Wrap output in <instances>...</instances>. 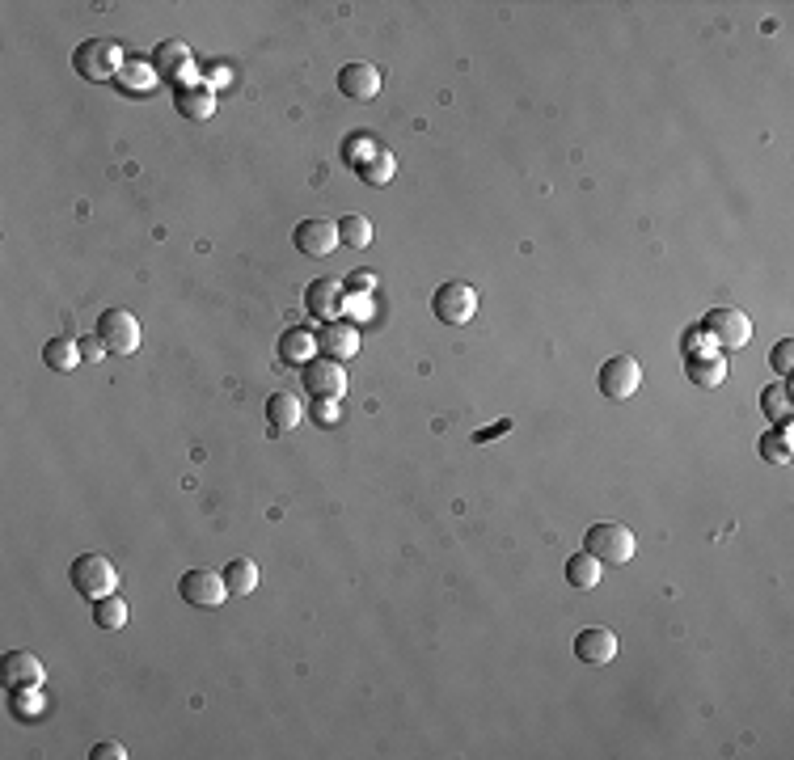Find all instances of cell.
Segmentation results:
<instances>
[{"mask_svg": "<svg viewBox=\"0 0 794 760\" xmlns=\"http://www.w3.org/2000/svg\"><path fill=\"white\" fill-rule=\"evenodd\" d=\"M583 549H588L592 558H600V562L621 566V562H630V558H634L638 541H634V532H630L626 524L604 520V524H592V528H588V537H583Z\"/></svg>", "mask_w": 794, "mask_h": 760, "instance_id": "6da1fadb", "label": "cell"}, {"mask_svg": "<svg viewBox=\"0 0 794 760\" xmlns=\"http://www.w3.org/2000/svg\"><path fill=\"white\" fill-rule=\"evenodd\" d=\"M68 583L77 587V596H85V600L93 604V600H102V596L115 592L119 575H115V566H110V558H102V554H81L77 562H72V570H68Z\"/></svg>", "mask_w": 794, "mask_h": 760, "instance_id": "7a4b0ae2", "label": "cell"}, {"mask_svg": "<svg viewBox=\"0 0 794 760\" xmlns=\"http://www.w3.org/2000/svg\"><path fill=\"white\" fill-rule=\"evenodd\" d=\"M702 334L714 342L718 351H740V347H748V338H752V321L740 309H710L702 317Z\"/></svg>", "mask_w": 794, "mask_h": 760, "instance_id": "3957f363", "label": "cell"}, {"mask_svg": "<svg viewBox=\"0 0 794 760\" xmlns=\"http://www.w3.org/2000/svg\"><path fill=\"white\" fill-rule=\"evenodd\" d=\"M431 313H436L444 326H465V321L478 313V292L461 279H448L431 292Z\"/></svg>", "mask_w": 794, "mask_h": 760, "instance_id": "277c9868", "label": "cell"}, {"mask_svg": "<svg viewBox=\"0 0 794 760\" xmlns=\"http://www.w3.org/2000/svg\"><path fill=\"white\" fill-rule=\"evenodd\" d=\"M119 64H123V51H119V43H106V38H89V43L72 51V68H77V76H85V81H110V76L119 72Z\"/></svg>", "mask_w": 794, "mask_h": 760, "instance_id": "5b68a950", "label": "cell"}, {"mask_svg": "<svg viewBox=\"0 0 794 760\" xmlns=\"http://www.w3.org/2000/svg\"><path fill=\"white\" fill-rule=\"evenodd\" d=\"M596 385H600V393L609 397V402H626V397H634L638 385H642L638 359H634V355H613V359H604Z\"/></svg>", "mask_w": 794, "mask_h": 760, "instance_id": "8992f818", "label": "cell"}, {"mask_svg": "<svg viewBox=\"0 0 794 760\" xmlns=\"http://www.w3.org/2000/svg\"><path fill=\"white\" fill-rule=\"evenodd\" d=\"M98 338H102L106 351L131 355V351L140 347V321L131 317L127 309H106V313L98 317Z\"/></svg>", "mask_w": 794, "mask_h": 760, "instance_id": "52a82bcc", "label": "cell"}, {"mask_svg": "<svg viewBox=\"0 0 794 760\" xmlns=\"http://www.w3.org/2000/svg\"><path fill=\"white\" fill-rule=\"evenodd\" d=\"M178 592L195 608H220L224 600H229V583H224V575H216V570H186Z\"/></svg>", "mask_w": 794, "mask_h": 760, "instance_id": "ba28073f", "label": "cell"}, {"mask_svg": "<svg viewBox=\"0 0 794 760\" xmlns=\"http://www.w3.org/2000/svg\"><path fill=\"white\" fill-rule=\"evenodd\" d=\"M685 372H689V380L693 385H702V389H718L727 380V355L714 347H685Z\"/></svg>", "mask_w": 794, "mask_h": 760, "instance_id": "9c48e42d", "label": "cell"}, {"mask_svg": "<svg viewBox=\"0 0 794 760\" xmlns=\"http://www.w3.org/2000/svg\"><path fill=\"white\" fill-rule=\"evenodd\" d=\"M300 376H305V389L313 397H330V402H338V397L347 393V376H343V364H338V359L317 355L300 368Z\"/></svg>", "mask_w": 794, "mask_h": 760, "instance_id": "30bf717a", "label": "cell"}, {"mask_svg": "<svg viewBox=\"0 0 794 760\" xmlns=\"http://www.w3.org/2000/svg\"><path fill=\"white\" fill-rule=\"evenodd\" d=\"M153 72L161 76V81L169 85H191L195 81V60H191V47L178 43V38H169V43H161L153 51Z\"/></svg>", "mask_w": 794, "mask_h": 760, "instance_id": "8fae6325", "label": "cell"}, {"mask_svg": "<svg viewBox=\"0 0 794 760\" xmlns=\"http://www.w3.org/2000/svg\"><path fill=\"white\" fill-rule=\"evenodd\" d=\"M343 300H347V292H343V283H338V279H313L305 288V309L317 321H338Z\"/></svg>", "mask_w": 794, "mask_h": 760, "instance_id": "7c38bea8", "label": "cell"}, {"mask_svg": "<svg viewBox=\"0 0 794 760\" xmlns=\"http://www.w3.org/2000/svg\"><path fill=\"white\" fill-rule=\"evenodd\" d=\"M292 241H296L300 254L326 258L330 250H338V224H330V220H300L296 233H292Z\"/></svg>", "mask_w": 794, "mask_h": 760, "instance_id": "4fadbf2b", "label": "cell"}, {"mask_svg": "<svg viewBox=\"0 0 794 760\" xmlns=\"http://www.w3.org/2000/svg\"><path fill=\"white\" fill-rule=\"evenodd\" d=\"M338 89H343V98H351V102H372L376 93H381V72L372 64H347L338 72Z\"/></svg>", "mask_w": 794, "mask_h": 760, "instance_id": "5bb4252c", "label": "cell"}, {"mask_svg": "<svg viewBox=\"0 0 794 760\" xmlns=\"http://www.w3.org/2000/svg\"><path fill=\"white\" fill-rule=\"evenodd\" d=\"M317 351L343 364V359H351L359 351V330L347 326V321H326V330L317 334Z\"/></svg>", "mask_w": 794, "mask_h": 760, "instance_id": "9a60e30c", "label": "cell"}, {"mask_svg": "<svg viewBox=\"0 0 794 760\" xmlns=\"http://www.w3.org/2000/svg\"><path fill=\"white\" fill-rule=\"evenodd\" d=\"M575 655L583 659V663H609L613 655H617V638H613V630H604V625H588V630H579L575 634Z\"/></svg>", "mask_w": 794, "mask_h": 760, "instance_id": "2e32d148", "label": "cell"}, {"mask_svg": "<svg viewBox=\"0 0 794 760\" xmlns=\"http://www.w3.org/2000/svg\"><path fill=\"white\" fill-rule=\"evenodd\" d=\"M5 684L17 693V689H39L43 684V663L34 659L30 651H9L5 655Z\"/></svg>", "mask_w": 794, "mask_h": 760, "instance_id": "e0dca14e", "label": "cell"}, {"mask_svg": "<svg viewBox=\"0 0 794 760\" xmlns=\"http://www.w3.org/2000/svg\"><path fill=\"white\" fill-rule=\"evenodd\" d=\"M174 106H178V114H182V119H207V114L216 110L212 85H207V81L178 85V89H174Z\"/></svg>", "mask_w": 794, "mask_h": 760, "instance_id": "ac0fdd59", "label": "cell"}, {"mask_svg": "<svg viewBox=\"0 0 794 760\" xmlns=\"http://www.w3.org/2000/svg\"><path fill=\"white\" fill-rule=\"evenodd\" d=\"M313 351H317V338L309 330H283V338H279V364L305 368L309 359H313Z\"/></svg>", "mask_w": 794, "mask_h": 760, "instance_id": "d6986e66", "label": "cell"}, {"mask_svg": "<svg viewBox=\"0 0 794 760\" xmlns=\"http://www.w3.org/2000/svg\"><path fill=\"white\" fill-rule=\"evenodd\" d=\"M300 418H305V410H300V402H296L292 393H271V397H267V423H271L275 435L296 431Z\"/></svg>", "mask_w": 794, "mask_h": 760, "instance_id": "ffe728a7", "label": "cell"}, {"mask_svg": "<svg viewBox=\"0 0 794 760\" xmlns=\"http://www.w3.org/2000/svg\"><path fill=\"white\" fill-rule=\"evenodd\" d=\"M600 558H592L588 549H579L575 558H566V583L571 587H579V592H588V587H596L600 583Z\"/></svg>", "mask_w": 794, "mask_h": 760, "instance_id": "44dd1931", "label": "cell"}, {"mask_svg": "<svg viewBox=\"0 0 794 760\" xmlns=\"http://www.w3.org/2000/svg\"><path fill=\"white\" fill-rule=\"evenodd\" d=\"M43 364L51 368V372H72L81 364V342H72V338H51L47 347H43Z\"/></svg>", "mask_w": 794, "mask_h": 760, "instance_id": "7402d4cb", "label": "cell"}, {"mask_svg": "<svg viewBox=\"0 0 794 760\" xmlns=\"http://www.w3.org/2000/svg\"><path fill=\"white\" fill-rule=\"evenodd\" d=\"M224 583H229V596H250L258 587V566L250 558H233L224 566Z\"/></svg>", "mask_w": 794, "mask_h": 760, "instance_id": "603a6c76", "label": "cell"}, {"mask_svg": "<svg viewBox=\"0 0 794 760\" xmlns=\"http://www.w3.org/2000/svg\"><path fill=\"white\" fill-rule=\"evenodd\" d=\"M761 410L773 418V423H790L794 406H790V389H786V380H769L765 393H761Z\"/></svg>", "mask_w": 794, "mask_h": 760, "instance_id": "cb8c5ba5", "label": "cell"}, {"mask_svg": "<svg viewBox=\"0 0 794 760\" xmlns=\"http://www.w3.org/2000/svg\"><path fill=\"white\" fill-rule=\"evenodd\" d=\"M127 617H131V608L115 592L102 596V600H93V621H98L102 630H119V625H127Z\"/></svg>", "mask_w": 794, "mask_h": 760, "instance_id": "d4e9b609", "label": "cell"}, {"mask_svg": "<svg viewBox=\"0 0 794 760\" xmlns=\"http://www.w3.org/2000/svg\"><path fill=\"white\" fill-rule=\"evenodd\" d=\"M393 169H397V161H393V152H389V148H376V152H372V157H368L364 165H359V169H355V174H359V178H364V182H372V186H385V182L393 178Z\"/></svg>", "mask_w": 794, "mask_h": 760, "instance_id": "484cf974", "label": "cell"}, {"mask_svg": "<svg viewBox=\"0 0 794 760\" xmlns=\"http://www.w3.org/2000/svg\"><path fill=\"white\" fill-rule=\"evenodd\" d=\"M756 452H761L765 461H773V465H786L790 461V423H782L778 431H765L761 444H756Z\"/></svg>", "mask_w": 794, "mask_h": 760, "instance_id": "4316f807", "label": "cell"}, {"mask_svg": "<svg viewBox=\"0 0 794 760\" xmlns=\"http://www.w3.org/2000/svg\"><path fill=\"white\" fill-rule=\"evenodd\" d=\"M372 241V224L364 216H343L338 220V245H347V250H364Z\"/></svg>", "mask_w": 794, "mask_h": 760, "instance_id": "83f0119b", "label": "cell"}, {"mask_svg": "<svg viewBox=\"0 0 794 760\" xmlns=\"http://www.w3.org/2000/svg\"><path fill=\"white\" fill-rule=\"evenodd\" d=\"M153 81H157V72H153V68H144V64H127V68H119V85H123V89H131V93L153 89Z\"/></svg>", "mask_w": 794, "mask_h": 760, "instance_id": "f1b7e54d", "label": "cell"}, {"mask_svg": "<svg viewBox=\"0 0 794 760\" xmlns=\"http://www.w3.org/2000/svg\"><path fill=\"white\" fill-rule=\"evenodd\" d=\"M790 364H794V342L782 338L778 347H773V372H778V376H790Z\"/></svg>", "mask_w": 794, "mask_h": 760, "instance_id": "f546056e", "label": "cell"}, {"mask_svg": "<svg viewBox=\"0 0 794 760\" xmlns=\"http://www.w3.org/2000/svg\"><path fill=\"white\" fill-rule=\"evenodd\" d=\"M372 283H376V275H372V271H351V275H347V283H343V292H351V296H368V292H372Z\"/></svg>", "mask_w": 794, "mask_h": 760, "instance_id": "4dcf8cb0", "label": "cell"}, {"mask_svg": "<svg viewBox=\"0 0 794 760\" xmlns=\"http://www.w3.org/2000/svg\"><path fill=\"white\" fill-rule=\"evenodd\" d=\"M313 418H317L321 427L338 423V402H330V397H317V402H313Z\"/></svg>", "mask_w": 794, "mask_h": 760, "instance_id": "1f68e13d", "label": "cell"}, {"mask_svg": "<svg viewBox=\"0 0 794 760\" xmlns=\"http://www.w3.org/2000/svg\"><path fill=\"white\" fill-rule=\"evenodd\" d=\"M89 756H93V760H123V756H127V748H123V744H110V739H106V744H98Z\"/></svg>", "mask_w": 794, "mask_h": 760, "instance_id": "d6a6232c", "label": "cell"}, {"mask_svg": "<svg viewBox=\"0 0 794 760\" xmlns=\"http://www.w3.org/2000/svg\"><path fill=\"white\" fill-rule=\"evenodd\" d=\"M102 355H106V347H102V338H98V334L81 338V359H102Z\"/></svg>", "mask_w": 794, "mask_h": 760, "instance_id": "836d02e7", "label": "cell"}, {"mask_svg": "<svg viewBox=\"0 0 794 760\" xmlns=\"http://www.w3.org/2000/svg\"><path fill=\"white\" fill-rule=\"evenodd\" d=\"M343 313H351V317H368V300H343Z\"/></svg>", "mask_w": 794, "mask_h": 760, "instance_id": "e575fe53", "label": "cell"}, {"mask_svg": "<svg viewBox=\"0 0 794 760\" xmlns=\"http://www.w3.org/2000/svg\"><path fill=\"white\" fill-rule=\"evenodd\" d=\"M507 427H512V423H499V427H486V431H478V435H474V440H478V444H486V440H490V435H503Z\"/></svg>", "mask_w": 794, "mask_h": 760, "instance_id": "d590c367", "label": "cell"}]
</instances>
